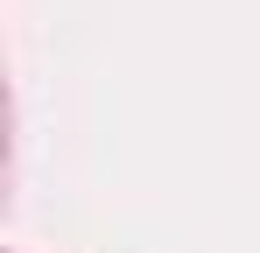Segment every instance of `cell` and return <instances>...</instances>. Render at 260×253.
I'll return each mask as SVG.
<instances>
[]
</instances>
